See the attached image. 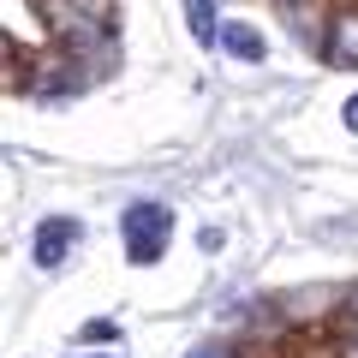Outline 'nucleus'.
I'll return each mask as SVG.
<instances>
[{"instance_id": "nucleus-1", "label": "nucleus", "mask_w": 358, "mask_h": 358, "mask_svg": "<svg viewBox=\"0 0 358 358\" xmlns=\"http://www.w3.org/2000/svg\"><path fill=\"white\" fill-rule=\"evenodd\" d=\"M36 18L66 48H90V42L114 36V0H36Z\"/></svg>"}, {"instance_id": "nucleus-2", "label": "nucleus", "mask_w": 358, "mask_h": 358, "mask_svg": "<svg viewBox=\"0 0 358 358\" xmlns=\"http://www.w3.org/2000/svg\"><path fill=\"white\" fill-rule=\"evenodd\" d=\"M167 233H173V215L162 203H131L126 209V257L131 263H155L167 251Z\"/></svg>"}, {"instance_id": "nucleus-3", "label": "nucleus", "mask_w": 358, "mask_h": 358, "mask_svg": "<svg viewBox=\"0 0 358 358\" xmlns=\"http://www.w3.org/2000/svg\"><path fill=\"white\" fill-rule=\"evenodd\" d=\"M72 239H78V227H72L66 215L42 221L36 239H30V257H36V268H60V263H66V251H72Z\"/></svg>"}, {"instance_id": "nucleus-4", "label": "nucleus", "mask_w": 358, "mask_h": 358, "mask_svg": "<svg viewBox=\"0 0 358 358\" xmlns=\"http://www.w3.org/2000/svg\"><path fill=\"white\" fill-rule=\"evenodd\" d=\"M329 60H334V66H358V13H341V18H334Z\"/></svg>"}, {"instance_id": "nucleus-5", "label": "nucleus", "mask_w": 358, "mask_h": 358, "mask_svg": "<svg viewBox=\"0 0 358 358\" xmlns=\"http://www.w3.org/2000/svg\"><path fill=\"white\" fill-rule=\"evenodd\" d=\"M221 42H227V54H239V60H263V54H268V42L257 36L251 24H239V18L221 24Z\"/></svg>"}, {"instance_id": "nucleus-6", "label": "nucleus", "mask_w": 358, "mask_h": 358, "mask_svg": "<svg viewBox=\"0 0 358 358\" xmlns=\"http://www.w3.org/2000/svg\"><path fill=\"white\" fill-rule=\"evenodd\" d=\"M185 24H192V36L203 42V48H215V42H221V18H215L209 0H185Z\"/></svg>"}, {"instance_id": "nucleus-7", "label": "nucleus", "mask_w": 358, "mask_h": 358, "mask_svg": "<svg viewBox=\"0 0 358 358\" xmlns=\"http://www.w3.org/2000/svg\"><path fill=\"white\" fill-rule=\"evenodd\" d=\"M78 341H120V322L96 317V322H84V334H78Z\"/></svg>"}, {"instance_id": "nucleus-8", "label": "nucleus", "mask_w": 358, "mask_h": 358, "mask_svg": "<svg viewBox=\"0 0 358 358\" xmlns=\"http://www.w3.org/2000/svg\"><path fill=\"white\" fill-rule=\"evenodd\" d=\"M346 329H352V341H358V287H352V305H346Z\"/></svg>"}, {"instance_id": "nucleus-9", "label": "nucleus", "mask_w": 358, "mask_h": 358, "mask_svg": "<svg viewBox=\"0 0 358 358\" xmlns=\"http://www.w3.org/2000/svg\"><path fill=\"white\" fill-rule=\"evenodd\" d=\"M346 131H358V96H346Z\"/></svg>"}, {"instance_id": "nucleus-10", "label": "nucleus", "mask_w": 358, "mask_h": 358, "mask_svg": "<svg viewBox=\"0 0 358 358\" xmlns=\"http://www.w3.org/2000/svg\"><path fill=\"white\" fill-rule=\"evenodd\" d=\"M192 358H227V346H197Z\"/></svg>"}]
</instances>
